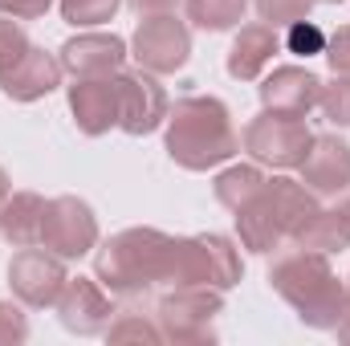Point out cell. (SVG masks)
<instances>
[{
	"instance_id": "6da1fadb",
	"label": "cell",
	"mask_w": 350,
	"mask_h": 346,
	"mask_svg": "<svg viewBox=\"0 0 350 346\" xmlns=\"http://www.w3.org/2000/svg\"><path fill=\"white\" fill-rule=\"evenodd\" d=\"M94 277L114 297H139L151 285H179V237L159 228H122L98 249Z\"/></svg>"
},
{
	"instance_id": "7a4b0ae2",
	"label": "cell",
	"mask_w": 350,
	"mask_h": 346,
	"mask_svg": "<svg viewBox=\"0 0 350 346\" xmlns=\"http://www.w3.org/2000/svg\"><path fill=\"white\" fill-rule=\"evenodd\" d=\"M167 155L183 172H208L220 168L237 155V131H232V114L220 98L212 94H191L179 98L167 110Z\"/></svg>"
},
{
	"instance_id": "3957f363",
	"label": "cell",
	"mask_w": 350,
	"mask_h": 346,
	"mask_svg": "<svg viewBox=\"0 0 350 346\" xmlns=\"http://www.w3.org/2000/svg\"><path fill=\"white\" fill-rule=\"evenodd\" d=\"M269 285L297 310V318L314 330H334L347 314V285L338 281L326 253L293 249L269 265Z\"/></svg>"
},
{
	"instance_id": "277c9868",
	"label": "cell",
	"mask_w": 350,
	"mask_h": 346,
	"mask_svg": "<svg viewBox=\"0 0 350 346\" xmlns=\"http://www.w3.org/2000/svg\"><path fill=\"white\" fill-rule=\"evenodd\" d=\"M322 204H318V196L306 187V183H297V179H289V175H265L261 191L241 208V212H232L237 216V232H241V245L249 249V253H273V249H281L285 241H293L297 232H301V224L318 212Z\"/></svg>"
},
{
	"instance_id": "5b68a950",
	"label": "cell",
	"mask_w": 350,
	"mask_h": 346,
	"mask_svg": "<svg viewBox=\"0 0 350 346\" xmlns=\"http://www.w3.org/2000/svg\"><path fill=\"white\" fill-rule=\"evenodd\" d=\"M224 314V289L212 285H172V293L159 297L155 322L163 330V343H212V322Z\"/></svg>"
},
{
	"instance_id": "8992f818",
	"label": "cell",
	"mask_w": 350,
	"mask_h": 346,
	"mask_svg": "<svg viewBox=\"0 0 350 346\" xmlns=\"http://www.w3.org/2000/svg\"><path fill=\"white\" fill-rule=\"evenodd\" d=\"M245 277V261L237 245L220 232L204 237H179V285H212L232 289Z\"/></svg>"
},
{
	"instance_id": "52a82bcc",
	"label": "cell",
	"mask_w": 350,
	"mask_h": 346,
	"mask_svg": "<svg viewBox=\"0 0 350 346\" xmlns=\"http://www.w3.org/2000/svg\"><path fill=\"white\" fill-rule=\"evenodd\" d=\"M314 143V131L306 127V118H293V114H273V110H261L249 127H245V151L257 159V163H269V168H297L306 159Z\"/></svg>"
},
{
	"instance_id": "ba28073f",
	"label": "cell",
	"mask_w": 350,
	"mask_h": 346,
	"mask_svg": "<svg viewBox=\"0 0 350 346\" xmlns=\"http://www.w3.org/2000/svg\"><path fill=\"white\" fill-rule=\"evenodd\" d=\"M131 57L147 74H175L191 57V33L172 12H151L139 21V29L131 37Z\"/></svg>"
},
{
	"instance_id": "9c48e42d",
	"label": "cell",
	"mask_w": 350,
	"mask_h": 346,
	"mask_svg": "<svg viewBox=\"0 0 350 346\" xmlns=\"http://www.w3.org/2000/svg\"><path fill=\"white\" fill-rule=\"evenodd\" d=\"M66 281H70L66 257H57V253H49V249L25 245L21 253H12V261H8V285H12L16 302L29 306V310H49V306H57Z\"/></svg>"
},
{
	"instance_id": "30bf717a",
	"label": "cell",
	"mask_w": 350,
	"mask_h": 346,
	"mask_svg": "<svg viewBox=\"0 0 350 346\" xmlns=\"http://www.w3.org/2000/svg\"><path fill=\"white\" fill-rule=\"evenodd\" d=\"M41 245L49 253L66 261L86 257L98 245V216L86 200L78 196H57L45 204V220H41Z\"/></svg>"
},
{
	"instance_id": "8fae6325",
	"label": "cell",
	"mask_w": 350,
	"mask_h": 346,
	"mask_svg": "<svg viewBox=\"0 0 350 346\" xmlns=\"http://www.w3.org/2000/svg\"><path fill=\"white\" fill-rule=\"evenodd\" d=\"M114 86H118V127L126 135L143 139V135H151V131H159L167 122L172 102H167L163 86L155 82V74H147V70H118Z\"/></svg>"
},
{
	"instance_id": "7c38bea8",
	"label": "cell",
	"mask_w": 350,
	"mask_h": 346,
	"mask_svg": "<svg viewBox=\"0 0 350 346\" xmlns=\"http://www.w3.org/2000/svg\"><path fill=\"white\" fill-rule=\"evenodd\" d=\"M114 293L98 281V277H70L62 297H57V318L70 334H106V326L114 322Z\"/></svg>"
},
{
	"instance_id": "4fadbf2b",
	"label": "cell",
	"mask_w": 350,
	"mask_h": 346,
	"mask_svg": "<svg viewBox=\"0 0 350 346\" xmlns=\"http://www.w3.org/2000/svg\"><path fill=\"white\" fill-rule=\"evenodd\" d=\"M57 62L70 78H110L126 62V41L114 33H78L62 45Z\"/></svg>"
},
{
	"instance_id": "5bb4252c",
	"label": "cell",
	"mask_w": 350,
	"mask_h": 346,
	"mask_svg": "<svg viewBox=\"0 0 350 346\" xmlns=\"http://www.w3.org/2000/svg\"><path fill=\"white\" fill-rule=\"evenodd\" d=\"M301 183L314 196H334L350 187V143L338 135H314L306 159L297 163Z\"/></svg>"
},
{
	"instance_id": "9a60e30c",
	"label": "cell",
	"mask_w": 350,
	"mask_h": 346,
	"mask_svg": "<svg viewBox=\"0 0 350 346\" xmlns=\"http://www.w3.org/2000/svg\"><path fill=\"white\" fill-rule=\"evenodd\" d=\"M62 62L53 57V53H45L41 45H29L4 74H0V90H4V98H12V102H37V98H45V94H53V90L62 86Z\"/></svg>"
},
{
	"instance_id": "2e32d148",
	"label": "cell",
	"mask_w": 350,
	"mask_h": 346,
	"mask_svg": "<svg viewBox=\"0 0 350 346\" xmlns=\"http://www.w3.org/2000/svg\"><path fill=\"white\" fill-rule=\"evenodd\" d=\"M318 98H322V82L306 66H277L261 82V106L273 110V114L306 118L318 106Z\"/></svg>"
},
{
	"instance_id": "e0dca14e",
	"label": "cell",
	"mask_w": 350,
	"mask_h": 346,
	"mask_svg": "<svg viewBox=\"0 0 350 346\" xmlns=\"http://www.w3.org/2000/svg\"><path fill=\"white\" fill-rule=\"evenodd\" d=\"M70 114L78 122V131L98 139L110 127H118V86L114 74L110 78H74L70 86Z\"/></svg>"
},
{
	"instance_id": "ac0fdd59",
	"label": "cell",
	"mask_w": 350,
	"mask_h": 346,
	"mask_svg": "<svg viewBox=\"0 0 350 346\" xmlns=\"http://www.w3.org/2000/svg\"><path fill=\"white\" fill-rule=\"evenodd\" d=\"M277 49H281V37H277L273 25H265V21L261 25H245L237 33L232 49H228V74L237 82H257L261 70L277 57Z\"/></svg>"
},
{
	"instance_id": "d6986e66",
	"label": "cell",
	"mask_w": 350,
	"mask_h": 346,
	"mask_svg": "<svg viewBox=\"0 0 350 346\" xmlns=\"http://www.w3.org/2000/svg\"><path fill=\"white\" fill-rule=\"evenodd\" d=\"M45 196L37 191H12L0 208V237L16 249L41 245V220H45Z\"/></svg>"
},
{
	"instance_id": "ffe728a7",
	"label": "cell",
	"mask_w": 350,
	"mask_h": 346,
	"mask_svg": "<svg viewBox=\"0 0 350 346\" xmlns=\"http://www.w3.org/2000/svg\"><path fill=\"white\" fill-rule=\"evenodd\" d=\"M293 245H297V249L326 253V257L350 249V228H347V220H342V212H338V208H318V212L301 224V232L293 237Z\"/></svg>"
},
{
	"instance_id": "44dd1931",
	"label": "cell",
	"mask_w": 350,
	"mask_h": 346,
	"mask_svg": "<svg viewBox=\"0 0 350 346\" xmlns=\"http://www.w3.org/2000/svg\"><path fill=\"white\" fill-rule=\"evenodd\" d=\"M265 175L261 168H253V163H232V168H224V172L216 175V200L228 208V212H241L257 191H261Z\"/></svg>"
},
{
	"instance_id": "7402d4cb",
	"label": "cell",
	"mask_w": 350,
	"mask_h": 346,
	"mask_svg": "<svg viewBox=\"0 0 350 346\" xmlns=\"http://www.w3.org/2000/svg\"><path fill=\"white\" fill-rule=\"evenodd\" d=\"M245 8L249 0H187V21L208 33H224L245 21Z\"/></svg>"
},
{
	"instance_id": "603a6c76",
	"label": "cell",
	"mask_w": 350,
	"mask_h": 346,
	"mask_svg": "<svg viewBox=\"0 0 350 346\" xmlns=\"http://www.w3.org/2000/svg\"><path fill=\"white\" fill-rule=\"evenodd\" d=\"M122 0H62V21H70L74 29H94L114 21Z\"/></svg>"
},
{
	"instance_id": "cb8c5ba5",
	"label": "cell",
	"mask_w": 350,
	"mask_h": 346,
	"mask_svg": "<svg viewBox=\"0 0 350 346\" xmlns=\"http://www.w3.org/2000/svg\"><path fill=\"white\" fill-rule=\"evenodd\" d=\"M106 338H110V343H163V330H159V322L151 326V322L139 318V314H118V318L106 326Z\"/></svg>"
},
{
	"instance_id": "d4e9b609",
	"label": "cell",
	"mask_w": 350,
	"mask_h": 346,
	"mask_svg": "<svg viewBox=\"0 0 350 346\" xmlns=\"http://www.w3.org/2000/svg\"><path fill=\"white\" fill-rule=\"evenodd\" d=\"M318 106L326 110V118L334 127H350V74H334V82L322 86Z\"/></svg>"
},
{
	"instance_id": "484cf974",
	"label": "cell",
	"mask_w": 350,
	"mask_h": 346,
	"mask_svg": "<svg viewBox=\"0 0 350 346\" xmlns=\"http://www.w3.org/2000/svg\"><path fill=\"white\" fill-rule=\"evenodd\" d=\"M285 45H289V53H297V57H314V53H326V33L306 16V21H293V25H289Z\"/></svg>"
},
{
	"instance_id": "4316f807",
	"label": "cell",
	"mask_w": 350,
	"mask_h": 346,
	"mask_svg": "<svg viewBox=\"0 0 350 346\" xmlns=\"http://www.w3.org/2000/svg\"><path fill=\"white\" fill-rule=\"evenodd\" d=\"M314 8V0H257V12H261L265 25H293V21H306Z\"/></svg>"
},
{
	"instance_id": "83f0119b",
	"label": "cell",
	"mask_w": 350,
	"mask_h": 346,
	"mask_svg": "<svg viewBox=\"0 0 350 346\" xmlns=\"http://www.w3.org/2000/svg\"><path fill=\"white\" fill-rule=\"evenodd\" d=\"M33 41H29V33L21 29V21H12V16H0V74L29 49Z\"/></svg>"
},
{
	"instance_id": "f1b7e54d",
	"label": "cell",
	"mask_w": 350,
	"mask_h": 346,
	"mask_svg": "<svg viewBox=\"0 0 350 346\" xmlns=\"http://www.w3.org/2000/svg\"><path fill=\"white\" fill-rule=\"evenodd\" d=\"M29 338V318L21 306L0 302V346H21Z\"/></svg>"
},
{
	"instance_id": "f546056e",
	"label": "cell",
	"mask_w": 350,
	"mask_h": 346,
	"mask_svg": "<svg viewBox=\"0 0 350 346\" xmlns=\"http://www.w3.org/2000/svg\"><path fill=\"white\" fill-rule=\"evenodd\" d=\"M326 62L334 74H350V25L334 29V37H326Z\"/></svg>"
},
{
	"instance_id": "4dcf8cb0",
	"label": "cell",
	"mask_w": 350,
	"mask_h": 346,
	"mask_svg": "<svg viewBox=\"0 0 350 346\" xmlns=\"http://www.w3.org/2000/svg\"><path fill=\"white\" fill-rule=\"evenodd\" d=\"M53 0H0V16H12V21H41L49 12Z\"/></svg>"
},
{
	"instance_id": "1f68e13d",
	"label": "cell",
	"mask_w": 350,
	"mask_h": 346,
	"mask_svg": "<svg viewBox=\"0 0 350 346\" xmlns=\"http://www.w3.org/2000/svg\"><path fill=\"white\" fill-rule=\"evenodd\" d=\"M172 4L175 0H131V8H139V12H172Z\"/></svg>"
},
{
	"instance_id": "d6a6232c",
	"label": "cell",
	"mask_w": 350,
	"mask_h": 346,
	"mask_svg": "<svg viewBox=\"0 0 350 346\" xmlns=\"http://www.w3.org/2000/svg\"><path fill=\"white\" fill-rule=\"evenodd\" d=\"M334 330H338V338H342V343H350V310L342 314V322H338Z\"/></svg>"
},
{
	"instance_id": "836d02e7",
	"label": "cell",
	"mask_w": 350,
	"mask_h": 346,
	"mask_svg": "<svg viewBox=\"0 0 350 346\" xmlns=\"http://www.w3.org/2000/svg\"><path fill=\"white\" fill-rule=\"evenodd\" d=\"M12 196V187H8V175H4V168H0V208H4V200Z\"/></svg>"
},
{
	"instance_id": "e575fe53",
	"label": "cell",
	"mask_w": 350,
	"mask_h": 346,
	"mask_svg": "<svg viewBox=\"0 0 350 346\" xmlns=\"http://www.w3.org/2000/svg\"><path fill=\"white\" fill-rule=\"evenodd\" d=\"M338 212H342V220H347V228H350V196H347V204H342Z\"/></svg>"
},
{
	"instance_id": "d590c367",
	"label": "cell",
	"mask_w": 350,
	"mask_h": 346,
	"mask_svg": "<svg viewBox=\"0 0 350 346\" xmlns=\"http://www.w3.org/2000/svg\"><path fill=\"white\" fill-rule=\"evenodd\" d=\"M347 310H350V277H347Z\"/></svg>"
},
{
	"instance_id": "8d00e7d4",
	"label": "cell",
	"mask_w": 350,
	"mask_h": 346,
	"mask_svg": "<svg viewBox=\"0 0 350 346\" xmlns=\"http://www.w3.org/2000/svg\"><path fill=\"white\" fill-rule=\"evenodd\" d=\"M326 4H342V0H326Z\"/></svg>"
}]
</instances>
